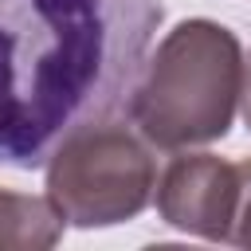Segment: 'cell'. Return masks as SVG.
<instances>
[{
	"mask_svg": "<svg viewBox=\"0 0 251 251\" xmlns=\"http://www.w3.org/2000/svg\"><path fill=\"white\" fill-rule=\"evenodd\" d=\"M161 20V0H0V165L43 169L122 118Z\"/></svg>",
	"mask_w": 251,
	"mask_h": 251,
	"instance_id": "1",
	"label": "cell"
},
{
	"mask_svg": "<svg viewBox=\"0 0 251 251\" xmlns=\"http://www.w3.org/2000/svg\"><path fill=\"white\" fill-rule=\"evenodd\" d=\"M243 90L239 35L216 20H180L145 55L129 94V126L165 153L227 137Z\"/></svg>",
	"mask_w": 251,
	"mask_h": 251,
	"instance_id": "2",
	"label": "cell"
},
{
	"mask_svg": "<svg viewBox=\"0 0 251 251\" xmlns=\"http://www.w3.org/2000/svg\"><path fill=\"white\" fill-rule=\"evenodd\" d=\"M43 169V196L71 227L126 224L153 204L157 188L153 145L118 118L71 133Z\"/></svg>",
	"mask_w": 251,
	"mask_h": 251,
	"instance_id": "3",
	"label": "cell"
},
{
	"mask_svg": "<svg viewBox=\"0 0 251 251\" xmlns=\"http://www.w3.org/2000/svg\"><path fill=\"white\" fill-rule=\"evenodd\" d=\"M153 204L169 227L208 243H231L239 204V165L216 153L180 149V157H173L157 173Z\"/></svg>",
	"mask_w": 251,
	"mask_h": 251,
	"instance_id": "4",
	"label": "cell"
},
{
	"mask_svg": "<svg viewBox=\"0 0 251 251\" xmlns=\"http://www.w3.org/2000/svg\"><path fill=\"white\" fill-rule=\"evenodd\" d=\"M63 220L47 196L0 188V251H43L63 239Z\"/></svg>",
	"mask_w": 251,
	"mask_h": 251,
	"instance_id": "5",
	"label": "cell"
},
{
	"mask_svg": "<svg viewBox=\"0 0 251 251\" xmlns=\"http://www.w3.org/2000/svg\"><path fill=\"white\" fill-rule=\"evenodd\" d=\"M235 165H239V204H235L231 243L235 247H251V157H243Z\"/></svg>",
	"mask_w": 251,
	"mask_h": 251,
	"instance_id": "6",
	"label": "cell"
},
{
	"mask_svg": "<svg viewBox=\"0 0 251 251\" xmlns=\"http://www.w3.org/2000/svg\"><path fill=\"white\" fill-rule=\"evenodd\" d=\"M239 110H243V122L251 129V55H243V90H239Z\"/></svg>",
	"mask_w": 251,
	"mask_h": 251,
	"instance_id": "7",
	"label": "cell"
}]
</instances>
